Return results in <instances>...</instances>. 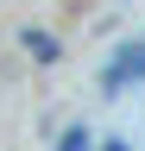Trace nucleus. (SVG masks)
Returning a JSON list of instances; mask_svg holds the SVG:
<instances>
[{"label":"nucleus","instance_id":"f257e3e1","mask_svg":"<svg viewBox=\"0 0 145 151\" xmlns=\"http://www.w3.org/2000/svg\"><path fill=\"white\" fill-rule=\"evenodd\" d=\"M25 50H32V57H44V63H50V57H57V44H50L44 32H25Z\"/></svg>","mask_w":145,"mask_h":151},{"label":"nucleus","instance_id":"f03ea898","mask_svg":"<svg viewBox=\"0 0 145 151\" xmlns=\"http://www.w3.org/2000/svg\"><path fill=\"white\" fill-rule=\"evenodd\" d=\"M88 139H95V132H88V126H69V132H63V145H57V151H88Z\"/></svg>","mask_w":145,"mask_h":151},{"label":"nucleus","instance_id":"7ed1b4c3","mask_svg":"<svg viewBox=\"0 0 145 151\" xmlns=\"http://www.w3.org/2000/svg\"><path fill=\"white\" fill-rule=\"evenodd\" d=\"M107 151H133V145H107Z\"/></svg>","mask_w":145,"mask_h":151}]
</instances>
